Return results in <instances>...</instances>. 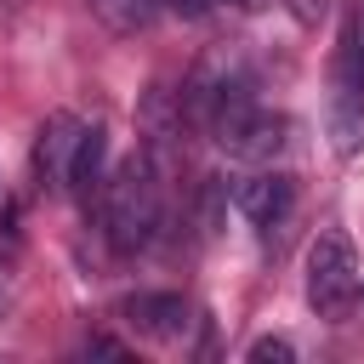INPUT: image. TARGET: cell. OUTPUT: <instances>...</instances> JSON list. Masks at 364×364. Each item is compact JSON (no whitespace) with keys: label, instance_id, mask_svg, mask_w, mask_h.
Listing matches in <instances>:
<instances>
[{"label":"cell","instance_id":"obj_1","mask_svg":"<svg viewBox=\"0 0 364 364\" xmlns=\"http://www.w3.org/2000/svg\"><path fill=\"white\" fill-rule=\"evenodd\" d=\"M159 171L154 154H131L108 182H102V233L114 250H142L159 233Z\"/></svg>","mask_w":364,"mask_h":364},{"label":"cell","instance_id":"obj_2","mask_svg":"<svg viewBox=\"0 0 364 364\" xmlns=\"http://www.w3.org/2000/svg\"><path fill=\"white\" fill-rule=\"evenodd\" d=\"M205 131L216 136V148H222L228 159H245V165H267V159H279L284 142H290V119H284L279 108H267L256 91L228 97V102L205 119Z\"/></svg>","mask_w":364,"mask_h":364},{"label":"cell","instance_id":"obj_3","mask_svg":"<svg viewBox=\"0 0 364 364\" xmlns=\"http://www.w3.org/2000/svg\"><path fill=\"white\" fill-rule=\"evenodd\" d=\"M358 296V256L347 233H318L307 245V307L318 318H341Z\"/></svg>","mask_w":364,"mask_h":364},{"label":"cell","instance_id":"obj_4","mask_svg":"<svg viewBox=\"0 0 364 364\" xmlns=\"http://www.w3.org/2000/svg\"><path fill=\"white\" fill-rule=\"evenodd\" d=\"M245 91H256V80H250V68L233 57V51H210L199 68H193V80H188V91H182V102H188V114L205 125L228 97H245Z\"/></svg>","mask_w":364,"mask_h":364},{"label":"cell","instance_id":"obj_5","mask_svg":"<svg viewBox=\"0 0 364 364\" xmlns=\"http://www.w3.org/2000/svg\"><path fill=\"white\" fill-rule=\"evenodd\" d=\"M80 119L74 114H51L46 125H40V136H34V182H40V193H68V176H74V148H80Z\"/></svg>","mask_w":364,"mask_h":364},{"label":"cell","instance_id":"obj_6","mask_svg":"<svg viewBox=\"0 0 364 364\" xmlns=\"http://www.w3.org/2000/svg\"><path fill=\"white\" fill-rule=\"evenodd\" d=\"M233 205L239 216H250L256 228H279L290 210H296V182L284 171H250L233 182Z\"/></svg>","mask_w":364,"mask_h":364},{"label":"cell","instance_id":"obj_7","mask_svg":"<svg viewBox=\"0 0 364 364\" xmlns=\"http://www.w3.org/2000/svg\"><path fill=\"white\" fill-rule=\"evenodd\" d=\"M125 318L142 336H154V341H188V330H193V307L176 290H142V296H131Z\"/></svg>","mask_w":364,"mask_h":364},{"label":"cell","instance_id":"obj_8","mask_svg":"<svg viewBox=\"0 0 364 364\" xmlns=\"http://www.w3.org/2000/svg\"><path fill=\"white\" fill-rule=\"evenodd\" d=\"M91 11L114 28V34H142L159 17V0H91Z\"/></svg>","mask_w":364,"mask_h":364},{"label":"cell","instance_id":"obj_9","mask_svg":"<svg viewBox=\"0 0 364 364\" xmlns=\"http://www.w3.org/2000/svg\"><path fill=\"white\" fill-rule=\"evenodd\" d=\"M102 154H108V131H102V125H85V131H80V148H74V176H68V188H85V193H91V182H102Z\"/></svg>","mask_w":364,"mask_h":364},{"label":"cell","instance_id":"obj_10","mask_svg":"<svg viewBox=\"0 0 364 364\" xmlns=\"http://www.w3.org/2000/svg\"><path fill=\"white\" fill-rule=\"evenodd\" d=\"M267 358H273V364H290L296 347H290L284 336H262V341H250V364H267Z\"/></svg>","mask_w":364,"mask_h":364},{"label":"cell","instance_id":"obj_11","mask_svg":"<svg viewBox=\"0 0 364 364\" xmlns=\"http://www.w3.org/2000/svg\"><path fill=\"white\" fill-rule=\"evenodd\" d=\"M324 11H330V0H290V17H296V23H307V28H313Z\"/></svg>","mask_w":364,"mask_h":364},{"label":"cell","instance_id":"obj_12","mask_svg":"<svg viewBox=\"0 0 364 364\" xmlns=\"http://www.w3.org/2000/svg\"><path fill=\"white\" fill-rule=\"evenodd\" d=\"M159 6H171L176 17H205V11L216 6V0H159Z\"/></svg>","mask_w":364,"mask_h":364},{"label":"cell","instance_id":"obj_13","mask_svg":"<svg viewBox=\"0 0 364 364\" xmlns=\"http://www.w3.org/2000/svg\"><path fill=\"white\" fill-rule=\"evenodd\" d=\"M85 353H97V358H125V347H119V341H108V336H91V341H85Z\"/></svg>","mask_w":364,"mask_h":364},{"label":"cell","instance_id":"obj_14","mask_svg":"<svg viewBox=\"0 0 364 364\" xmlns=\"http://www.w3.org/2000/svg\"><path fill=\"white\" fill-rule=\"evenodd\" d=\"M222 6H233V11H262L267 0H222Z\"/></svg>","mask_w":364,"mask_h":364},{"label":"cell","instance_id":"obj_15","mask_svg":"<svg viewBox=\"0 0 364 364\" xmlns=\"http://www.w3.org/2000/svg\"><path fill=\"white\" fill-rule=\"evenodd\" d=\"M353 40H358V51H364V0H358V17H353Z\"/></svg>","mask_w":364,"mask_h":364},{"label":"cell","instance_id":"obj_16","mask_svg":"<svg viewBox=\"0 0 364 364\" xmlns=\"http://www.w3.org/2000/svg\"><path fill=\"white\" fill-rule=\"evenodd\" d=\"M358 296H364V279H358Z\"/></svg>","mask_w":364,"mask_h":364}]
</instances>
